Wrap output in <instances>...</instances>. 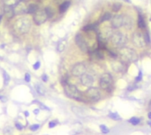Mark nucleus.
<instances>
[{"mask_svg":"<svg viewBox=\"0 0 151 135\" xmlns=\"http://www.w3.org/2000/svg\"><path fill=\"white\" fill-rule=\"evenodd\" d=\"M14 30L20 34L28 33L31 28V21L28 18H20L18 19L13 25Z\"/></svg>","mask_w":151,"mask_h":135,"instance_id":"f257e3e1","label":"nucleus"},{"mask_svg":"<svg viewBox=\"0 0 151 135\" xmlns=\"http://www.w3.org/2000/svg\"><path fill=\"white\" fill-rule=\"evenodd\" d=\"M111 43L117 48H122L126 42V36L121 32L112 33L111 36Z\"/></svg>","mask_w":151,"mask_h":135,"instance_id":"f03ea898","label":"nucleus"},{"mask_svg":"<svg viewBox=\"0 0 151 135\" xmlns=\"http://www.w3.org/2000/svg\"><path fill=\"white\" fill-rule=\"evenodd\" d=\"M119 54H120L121 58L125 61H127V62L135 61L138 58L136 52L132 49H130V48H122L119 50Z\"/></svg>","mask_w":151,"mask_h":135,"instance_id":"7ed1b4c3","label":"nucleus"},{"mask_svg":"<svg viewBox=\"0 0 151 135\" xmlns=\"http://www.w3.org/2000/svg\"><path fill=\"white\" fill-rule=\"evenodd\" d=\"M65 94L72 99H76V100H79L81 99V95H79L77 87L74 85L72 84H66L64 87Z\"/></svg>","mask_w":151,"mask_h":135,"instance_id":"20e7f679","label":"nucleus"},{"mask_svg":"<svg viewBox=\"0 0 151 135\" xmlns=\"http://www.w3.org/2000/svg\"><path fill=\"white\" fill-rule=\"evenodd\" d=\"M33 19H34V21L35 24L41 25V24L44 23L47 21L48 16H47L45 11H44V9L43 10H39L38 9V10L34 13Z\"/></svg>","mask_w":151,"mask_h":135,"instance_id":"39448f33","label":"nucleus"},{"mask_svg":"<svg viewBox=\"0 0 151 135\" xmlns=\"http://www.w3.org/2000/svg\"><path fill=\"white\" fill-rule=\"evenodd\" d=\"M86 95L88 99H90V100L93 102L98 101L101 98V95H100L98 88L95 87H90L89 88H88L86 91Z\"/></svg>","mask_w":151,"mask_h":135,"instance_id":"423d86ee","label":"nucleus"},{"mask_svg":"<svg viewBox=\"0 0 151 135\" xmlns=\"http://www.w3.org/2000/svg\"><path fill=\"white\" fill-rule=\"evenodd\" d=\"M132 43H134L136 47L138 48H142L146 45V42H145V38L144 35L140 33H134V35H132Z\"/></svg>","mask_w":151,"mask_h":135,"instance_id":"0eeeda50","label":"nucleus"},{"mask_svg":"<svg viewBox=\"0 0 151 135\" xmlns=\"http://www.w3.org/2000/svg\"><path fill=\"white\" fill-rule=\"evenodd\" d=\"M112 84V77L109 73H104L100 78V87L103 89H107Z\"/></svg>","mask_w":151,"mask_h":135,"instance_id":"6e6552de","label":"nucleus"},{"mask_svg":"<svg viewBox=\"0 0 151 135\" xmlns=\"http://www.w3.org/2000/svg\"><path fill=\"white\" fill-rule=\"evenodd\" d=\"M87 71L86 66L82 63H79L76 64L73 68H72V74L75 77H81L82 74H84Z\"/></svg>","mask_w":151,"mask_h":135,"instance_id":"1a4fd4ad","label":"nucleus"},{"mask_svg":"<svg viewBox=\"0 0 151 135\" xmlns=\"http://www.w3.org/2000/svg\"><path fill=\"white\" fill-rule=\"evenodd\" d=\"M112 34V31L111 28H103L98 34V40H99V42L103 44L107 42V40L111 36Z\"/></svg>","mask_w":151,"mask_h":135,"instance_id":"9d476101","label":"nucleus"},{"mask_svg":"<svg viewBox=\"0 0 151 135\" xmlns=\"http://www.w3.org/2000/svg\"><path fill=\"white\" fill-rule=\"evenodd\" d=\"M75 42H76V44L78 45V47L81 49L82 51H87L88 50V47H87V44L85 41V39L83 38V36L81 34H78L75 37Z\"/></svg>","mask_w":151,"mask_h":135,"instance_id":"9b49d317","label":"nucleus"},{"mask_svg":"<svg viewBox=\"0 0 151 135\" xmlns=\"http://www.w3.org/2000/svg\"><path fill=\"white\" fill-rule=\"evenodd\" d=\"M111 26L114 28H119L120 26H123V20H124L123 15H115L112 18H111Z\"/></svg>","mask_w":151,"mask_h":135,"instance_id":"f8f14e48","label":"nucleus"},{"mask_svg":"<svg viewBox=\"0 0 151 135\" xmlns=\"http://www.w3.org/2000/svg\"><path fill=\"white\" fill-rule=\"evenodd\" d=\"M81 82L85 87H91V85L94 82V78L87 73H84L81 76Z\"/></svg>","mask_w":151,"mask_h":135,"instance_id":"ddd939ff","label":"nucleus"},{"mask_svg":"<svg viewBox=\"0 0 151 135\" xmlns=\"http://www.w3.org/2000/svg\"><path fill=\"white\" fill-rule=\"evenodd\" d=\"M14 6H15V8H13L14 14H22L24 13H26V8L28 7H26L25 2L19 1Z\"/></svg>","mask_w":151,"mask_h":135,"instance_id":"4468645a","label":"nucleus"},{"mask_svg":"<svg viewBox=\"0 0 151 135\" xmlns=\"http://www.w3.org/2000/svg\"><path fill=\"white\" fill-rule=\"evenodd\" d=\"M4 13L7 18H13L14 16V10L13 7L10 5H5L4 6Z\"/></svg>","mask_w":151,"mask_h":135,"instance_id":"2eb2a0df","label":"nucleus"},{"mask_svg":"<svg viewBox=\"0 0 151 135\" xmlns=\"http://www.w3.org/2000/svg\"><path fill=\"white\" fill-rule=\"evenodd\" d=\"M90 58L92 59H95V60H101L103 58V51L99 50H94L92 52H90Z\"/></svg>","mask_w":151,"mask_h":135,"instance_id":"dca6fc26","label":"nucleus"},{"mask_svg":"<svg viewBox=\"0 0 151 135\" xmlns=\"http://www.w3.org/2000/svg\"><path fill=\"white\" fill-rule=\"evenodd\" d=\"M132 25H134V21H132V18L128 16H124V20H123V26H126V28H132Z\"/></svg>","mask_w":151,"mask_h":135,"instance_id":"f3484780","label":"nucleus"},{"mask_svg":"<svg viewBox=\"0 0 151 135\" xmlns=\"http://www.w3.org/2000/svg\"><path fill=\"white\" fill-rule=\"evenodd\" d=\"M70 6V2L69 1H64V2H62L61 5H59V12L60 13H65L68 7Z\"/></svg>","mask_w":151,"mask_h":135,"instance_id":"a211bd4d","label":"nucleus"},{"mask_svg":"<svg viewBox=\"0 0 151 135\" xmlns=\"http://www.w3.org/2000/svg\"><path fill=\"white\" fill-rule=\"evenodd\" d=\"M112 68H113L114 71H122V69H123V66H122V64H121L120 62H119V61H114V62L112 63Z\"/></svg>","mask_w":151,"mask_h":135,"instance_id":"6ab92c4d","label":"nucleus"},{"mask_svg":"<svg viewBox=\"0 0 151 135\" xmlns=\"http://www.w3.org/2000/svg\"><path fill=\"white\" fill-rule=\"evenodd\" d=\"M66 45V39H62L61 41H59L58 44V52H62L64 51Z\"/></svg>","mask_w":151,"mask_h":135,"instance_id":"aec40b11","label":"nucleus"},{"mask_svg":"<svg viewBox=\"0 0 151 135\" xmlns=\"http://www.w3.org/2000/svg\"><path fill=\"white\" fill-rule=\"evenodd\" d=\"M37 10H38V6L34 4H31L28 8H26V12L28 13H34Z\"/></svg>","mask_w":151,"mask_h":135,"instance_id":"412c9836","label":"nucleus"},{"mask_svg":"<svg viewBox=\"0 0 151 135\" xmlns=\"http://www.w3.org/2000/svg\"><path fill=\"white\" fill-rule=\"evenodd\" d=\"M35 89H36V92L40 95H43L45 94V89H44V87L40 84H35Z\"/></svg>","mask_w":151,"mask_h":135,"instance_id":"4be33fe9","label":"nucleus"},{"mask_svg":"<svg viewBox=\"0 0 151 135\" xmlns=\"http://www.w3.org/2000/svg\"><path fill=\"white\" fill-rule=\"evenodd\" d=\"M97 28V24H89V25H87L86 26H84L83 28V30L84 31H92V30H95V28Z\"/></svg>","mask_w":151,"mask_h":135,"instance_id":"5701e85b","label":"nucleus"},{"mask_svg":"<svg viewBox=\"0 0 151 135\" xmlns=\"http://www.w3.org/2000/svg\"><path fill=\"white\" fill-rule=\"evenodd\" d=\"M20 0H3L5 5H10V6H14Z\"/></svg>","mask_w":151,"mask_h":135,"instance_id":"b1692460","label":"nucleus"},{"mask_svg":"<svg viewBox=\"0 0 151 135\" xmlns=\"http://www.w3.org/2000/svg\"><path fill=\"white\" fill-rule=\"evenodd\" d=\"M138 26H139V28H145V21H144V18L141 16V15L139 16Z\"/></svg>","mask_w":151,"mask_h":135,"instance_id":"393cba45","label":"nucleus"},{"mask_svg":"<svg viewBox=\"0 0 151 135\" xmlns=\"http://www.w3.org/2000/svg\"><path fill=\"white\" fill-rule=\"evenodd\" d=\"M3 76H4V80H5V85H7L9 81H10V76L7 74L5 71H3Z\"/></svg>","mask_w":151,"mask_h":135,"instance_id":"a878e982","label":"nucleus"},{"mask_svg":"<svg viewBox=\"0 0 151 135\" xmlns=\"http://www.w3.org/2000/svg\"><path fill=\"white\" fill-rule=\"evenodd\" d=\"M109 116H110L111 118L114 119V120H120L121 119V118H120L119 115L118 113H110Z\"/></svg>","mask_w":151,"mask_h":135,"instance_id":"bb28decb","label":"nucleus"},{"mask_svg":"<svg viewBox=\"0 0 151 135\" xmlns=\"http://www.w3.org/2000/svg\"><path fill=\"white\" fill-rule=\"evenodd\" d=\"M129 123H131L132 124H134V125H136L140 123V119L138 118H135V116H134V118H132L128 120Z\"/></svg>","mask_w":151,"mask_h":135,"instance_id":"cd10ccee","label":"nucleus"},{"mask_svg":"<svg viewBox=\"0 0 151 135\" xmlns=\"http://www.w3.org/2000/svg\"><path fill=\"white\" fill-rule=\"evenodd\" d=\"M111 15L110 13H106L102 18H101V21H109L111 20Z\"/></svg>","mask_w":151,"mask_h":135,"instance_id":"c85d7f7f","label":"nucleus"},{"mask_svg":"<svg viewBox=\"0 0 151 135\" xmlns=\"http://www.w3.org/2000/svg\"><path fill=\"white\" fill-rule=\"evenodd\" d=\"M44 11H45V13H46L48 18H51V17L53 16V12H52V9H51L50 7L45 8V9H44Z\"/></svg>","mask_w":151,"mask_h":135,"instance_id":"c756f323","label":"nucleus"},{"mask_svg":"<svg viewBox=\"0 0 151 135\" xmlns=\"http://www.w3.org/2000/svg\"><path fill=\"white\" fill-rule=\"evenodd\" d=\"M120 8H121V5L119 3H115L112 6V10L114 12H118L119 10H120Z\"/></svg>","mask_w":151,"mask_h":135,"instance_id":"7c9ffc66","label":"nucleus"},{"mask_svg":"<svg viewBox=\"0 0 151 135\" xmlns=\"http://www.w3.org/2000/svg\"><path fill=\"white\" fill-rule=\"evenodd\" d=\"M100 129H101V132H103V133H108V132H110L109 128H108L107 126H105L104 124H101V125H100Z\"/></svg>","mask_w":151,"mask_h":135,"instance_id":"2f4dec72","label":"nucleus"},{"mask_svg":"<svg viewBox=\"0 0 151 135\" xmlns=\"http://www.w3.org/2000/svg\"><path fill=\"white\" fill-rule=\"evenodd\" d=\"M39 127H40V125H39V124H32L31 126H30V130L33 131V132H34V131L38 130Z\"/></svg>","mask_w":151,"mask_h":135,"instance_id":"473e14b6","label":"nucleus"},{"mask_svg":"<svg viewBox=\"0 0 151 135\" xmlns=\"http://www.w3.org/2000/svg\"><path fill=\"white\" fill-rule=\"evenodd\" d=\"M40 66H41V63L39 62V61H37L35 64L34 65V66H33V68L34 69V70H38L39 68H40Z\"/></svg>","mask_w":151,"mask_h":135,"instance_id":"72a5a7b5","label":"nucleus"},{"mask_svg":"<svg viewBox=\"0 0 151 135\" xmlns=\"http://www.w3.org/2000/svg\"><path fill=\"white\" fill-rule=\"evenodd\" d=\"M56 124H57V122H56V121H50V122L49 123V127H50V128H53V127L56 126Z\"/></svg>","mask_w":151,"mask_h":135,"instance_id":"f704fd0d","label":"nucleus"},{"mask_svg":"<svg viewBox=\"0 0 151 135\" xmlns=\"http://www.w3.org/2000/svg\"><path fill=\"white\" fill-rule=\"evenodd\" d=\"M144 38H145V42H146V43L149 44V35H148V33H146V34H145Z\"/></svg>","mask_w":151,"mask_h":135,"instance_id":"c9c22d12","label":"nucleus"},{"mask_svg":"<svg viewBox=\"0 0 151 135\" xmlns=\"http://www.w3.org/2000/svg\"><path fill=\"white\" fill-rule=\"evenodd\" d=\"M15 126H16V128H17L18 130H22V129H23V126H22V125H21L20 123H16V124H15Z\"/></svg>","mask_w":151,"mask_h":135,"instance_id":"e433bc0d","label":"nucleus"},{"mask_svg":"<svg viewBox=\"0 0 151 135\" xmlns=\"http://www.w3.org/2000/svg\"><path fill=\"white\" fill-rule=\"evenodd\" d=\"M25 80L26 82H29L30 81V74L29 73H26L25 75Z\"/></svg>","mask_w":151,"mask_h":135,"instance_id":"4c0bfd02","label":"nucleus"},{"mask_svg":"<svg viewBox=\"0 0 151 135\" xmlns=\"http://www.w3.org/2000/svg\"><path fill=\"white\" fill-rule=\"evenodd\" d=\"M42 79L43 80V81H48V76L46 75V74H43L42 76Z\"/></svg>","mask_w":151,"mask_h":135,"instance_id":"58836bf2","label":"nucleus"},{"mask_svg":"<svg viewBox=\"0 0 151 135\" xmlns=\"http://www.w3.org/2000/svg\"><path fill=\"white\" fill-rule=\"evenodd\" d=\"M40 104V106H41V108H42L43 110H47V111H50V109L48 107H46V106H44L43 104H42V103H39Z\"/></svg>","mask_w":151,"mask_h":135,"instance_id":"ea45409f","label":"nucleus"},{"mask_svg":"<svg viewBox=\"0 0 151 135\" xmlns=\"http://www.w3.org/2000/svg\"><path fill=\"white\" fill-rule=\"evenodd\" d=\"M136 81H140V80L141 79V73H140H140H139V76L138 77H136Z\"/></svg>","mask_w":151,"mask_h":135,"instance_id":"a19ab883","label":"nucleus"},{"mask_svg":"<svg viewBox=\"0 0 151 135\" xmlns=\"http://www.w3.org/2000/svg\"><path fill=\"white\" fill-rule=\"evenodd\" d=\"M2 13H3V10H2V8L0 7V20H1V18H2Z\"/></svg>","mask_w":151,"mask_h":135,"instance_id":"79ce46f5","label":"nucleus"},{"mask_svg":"<svg viewBox=\"0 0 151 135\" xmlns=\"http://www.w3.org/2000/svg\"><path fill=\"white\" fill-rule=\"evenodd\" d=\"M55 2H57V3H62V2H64V1H66V0H54Z\"/></svg>","mask_w":151,"mask_h":135,"instance_id":"37998d69","label":"nucleus"},{"mask_svg":"<svg viewBox=\"0 0 151 135\" xmlns=\"http://www.w3.org/2000/svg\"><path fill=\"white\" fill-rule=\"evenodd\" d=\"M24 113H25V116H29V113H28V111H25Z\"/></svg>","mask_w":151,"mask_h":135,"instance_id":"c03bdc74","label":"nucleus"},{"mask_svg":"<svg viewBox=\"0 0 151 135\" xmlns=\"http://www.w3.org/2000/svg\"><path fill=\"white\" fill-rule=\"evenodd\" d=\"M34 114H38V113H39V110H35V111H34Z\"/></svg>","mask_w":151,"mask_h":135,"instance_id":"a18cd8bd","label":"nucleus"},{"mask_svg":"<svg viewBox=\"0 0 151 135\" xmlns=\"http://www.w3.org/2000/svg\"><path fill=\"white\" fill-rule=\"evenodd\" d=\"M148 118H149V119L151 118V113H150V112L148 113Z\"/></svg>","mask_w":151,"mask_h":135,"instance_id":"49530a36","label":"nucleus"},{"mask_svg":"<svg viewBox=\"0 0 151 135\" xmlns=\"http://www.w3.org/2000/svg\"><path fill=\"white\" fill-rule=\"evenodd\" d=\"M123 1H125V2H127V3H130V0H123Z\"/></svg>","mask_w":151,"mask_h":135,"instance_id":"de8ad7c7","label":"nucleus"}]
</instances>
